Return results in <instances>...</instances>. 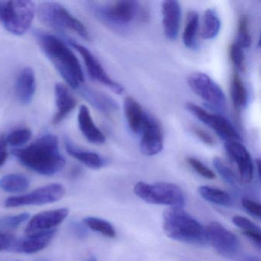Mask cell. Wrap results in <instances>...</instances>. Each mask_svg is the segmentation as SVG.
Instances as JSON below:
<instances>
[{
	"instance_id": "12",
	"label": "cell",
	"mask_w": 261,
	"mask_h": 261,
	"mask_svg": "<svg viewBox=\"0 0 261 261\" xmlns=\"http://www.w3.org/2000/svg\"><path fill=\"white\" fill-rule=\"evenodd\" d=\"M71 44L82 56L84 62L86 65L88 74L93 80L103 84L116 94H121L123 92L124 89H123V86L108 76L101 64L97 60V58H95V56L91 53V51H89L86 47L76 43V42H71Z\"/></svg>"
},
{
	"instance_id": "34",
	"label": "cell",
	"mask_w": 261,
	"mask_h": 261,
	"mask_svg": "<svg viewBox=\"0 0 261 261\" xmlns=\"http://www.w3.org/2000/svg\"><path fill=\"white\" fill-rule=\"evenodd\" d=\"M232 221H233L234 225L243 230V233H246V232H260L259 227H258L253 221H250L245 217L241 216V215H235L232 218Z\"/></svg>"
},
{
	"instance_id": "5",
	"label": "cell",
	"mask_w": 261,
	"mask_h": 261,
	"mask_svg": "<svg viewBox=\"0 0 261 261\" xmlns=\"http://www.w3.org/2000/svg\"><path fill=\"white\" fill-rule=\"evenodd\" d=\"M37 13L40 22L50 28L73 32L85 40L91 39L85 25L59 3H42L38 7Z\"/></svg>"
},
{
	"instance_id": "39",
	"label": "cell",
	"mask_w": 261,
	"mask_h": 261,
	"mask_svg": "<svg viewBox=\"0 0 261 261\" xmlns=\"http://www.w3.org/2000/svg\"><path fill=\"white\" fill-rule=\"evenodd\" d=\"M16 239L13 235L0 233V252L11 250Z\"/></svg>"
},
{
	"instance_id": "35",
	"label": "cell",
	"mask_w": 261,
	"mask_h": 261,
	"mask_svg": "<svg viewBox=\"0 0 261 261\" xmlns=\"http://www.w3.org/2000/svg\"><path fill=\"white\" fill-rule=\"evenodd\" d=\"M187 162L200 175L204 177V178H208V179H215L216 178L215 174L208 167H207L205 165L203 164L201 161L197 160V159L189 157L187 159Z\"/></svg>"
},
{
	"instance_id": "37",
	"label": "cell",
	"mask_w": 261,
	"mask_h": 261,
	"mask_svg": "<svg viewBox=\"0 0 261 261\" xmlns=\"http://www.w3.org/2000/svg\"><path fill=\"white\" fill-rule=\"evenodd\" d=\"M241 204L243 207L252 216L256 218H260L261 210L259 203L247 198H244L241 200Z\"/></svg>"
},
{
	"instance_id": "2",
	"label": "cell",
	"mask_w": 261,
	"mask_h": 261,
	"mask_svg": "<svg viewBox=\"0 0 261 261\" xmlns=\"http://www.w3.org/2000/svg\"><path fill=\"white\" fill-rule=\"evenodd\" d=\"M36 36L41 49L64 80L71 88H80L85 82L83 70L79 59L67 44L48 33H37Z\"/></svg>"
},
{
	"instance_id": "19",
	"label": "cell",
	"mask_w": 261,
	"mask_h": 261,
	"mask_svg": "<svg viewBox=\"0 0 261 261\" xmlns=\"http://www.w3.org/2000/svg\"><path fill=\"white\" fill-rule=\"evenodd\" d=\"M57 113L53 117L54 124H59L75 108L77 100L65 85L59 83L55 87Z\"/></svg>"
},
{
	"instance_id": "11",
	"label": "cell",
	"mask_w": 261,
	"mask_h": 261,
	"mask_svg": "<svg viewBox=\"0 0 261 261\" xmlns=\"http://www.w3.org/2000/svg\"><path fill=\"white\" fill-rule=\"evenodd\" d=\"M97 16L103 20L119 25L129 23L138 16L140 9L136 1H117L107 7L94 9Z\"/></svg>"
},
{
	"instance_id": "4",
	"label": "cell",
	"mask_w": 261,
	"mask_h": 261,
	"mask_svg": "<svg viewBox=\"0 0 261 261\" xmlns=\"http://www.w3.org/2000/svg\"><path fill=\"white\" fill-rule=\"evenodd\" d=\"M36 7L30 0L0 1V22L12 34H25L33 23Z\"/></svg>"
},
{
	"instance_id": "30",
	"label": "cell",
	"mask_w": 261,
	"mask_h": 261,
	"mask_svg": "<svg viewBox=\"0 0 261 261\" xmlns=\"http://www.w3.org/2000/svg\"><path fill=\"white\" fill-rule=\"evenodd\" d=\"M248 24V18L245 15H242L239 19L238 36L235 42L242 48H248L251 44V36L249 31Z\"/></svg>"
},
{
	"instance_id": "29",
	"label": "cell",
	"mask_w": 261,
	"mask_h": 261,
	"mask_svg": "<svg viewBox=\"0 0 261 261\" xmlns=\"http://www.w3.org/2000/svg\"><path fill=\"white\" fill-rule=\"evenodd\" d=\"M230 94H231L232 102L236 109H240L247 103V90L241 77L237 73H234L232 77Z\"/></svg>"
},
{
	"instance_id": "27",
	"label": "cell",
	"mask_w": 261,
	"mask_h": 261,
	"mask_svg": "<svg viewBox=\"0 0 261 261\" xmlns=\"http://www.w3.org/2000/svg\"><path fill=\"white\" fill-rule=\"evenodd\" d=\"M198 192L201 198L209 202L221 206H229L231 204V197L221 189L202 186L198 188Z\"/></svg>"
},
{
	"instance_id": "41",
	"label": "cell",
	"mask_w": 261,
	"mask_h": 261,
	"mask_svg": "<svg viewBox=\"0 0 261 261\" xmlns=\"http://www.w3.org/2000/svg\"><path fill=\"white\" fill-rule=\"evenodd\" d=\"M82 227H80V226H77V227H75L76 230H80V229H82ZM79 232H80V235L81 236H84L85 235V231L84 230H79Z\"/></svg>"
},
{
	"instance_id": "18",
	"label": "cell",
	"mask_w": 261,
	"mask_h": 261,
	"mask_svg": "<svg viewBox=\"0 0 261 261\" xmlns=\"http://www.w3.org/2000/svg\"><path fill=\"white\" fill-rule=\"evenodd\" d=\"M36 91V79L31 68H24L19 72L16 82V94L22 105L31 103Z\"/></svg>"
},
{
	"instance_id": "16",
	"label": "cell",
	"mask_w": 261,
	"mask_h": 261,
	"mask_svg": "<svg viewBox=\"0 0 261 261\" xmlns=\"http://www.w3.org/2000/svg\"><path fill=\"white\" fill-rule=\"evenodd\" d=\"M56 230H45L27 234L25 238H16L11 251L32 254L45 249L56 234Z\"/></svg>"
},
{
	"instance_id": "6",
	"label": "cell",
	"mask_w": 261,
	"mask_h": 261,
	"mask_svg": "<svg viewBox=\"0 0 261 261\" xmlns=\"http://www.w3.org/2000/svg\"><path fill=\"white\" fill-rule=\"evenodd\" d=\"M136 195L149 204H162L171 207H182L186 196L181 188L174 183L156 182L153 184L138 181L134 186Z\"/></svg>"
},
{
	"instance_id": "25",
	"label": "cell",
	"mask_w": 261,
	"mask_h": 261,
	"mask_svg": "<svg viewBox=\"0 0 261 261\" xmlns=\"http://www.w3.org/2000/svg\"><path fill=\"white\" fill-rule=\"evenodd\" d=\"M30 180L21 174H9L0 179V188L10 193H22L30 187Z\"/></svg>"
},
{
	"instance_id": "26",
	"label": "cell",
	"mask_w": 261,
	"mask_h": 261,
	"mask_svg": "<svg viewBox=\"0 0 261 261\" xmlns=\"http://www.w3.org/2000/svg\"><path fill=\"white\" fill-rule=\"evenodd\" d=\"M199 16L195 11L189 12L183 33V43L187 48L193 49L197 45Z\"/></svg>"
},
{
	"instance_id": "40",
	"label": "cell",
	"mask_w": 261,
	"mask_h": 261,
	"mask_svg": "<svg viewBox=\"0 0 261 261\" xmlns=\"http://www.w3.org/2000/svg\"><path fill=\"white\" fill-rule=\"evenodd\" d=\"M7 145L5 136H0V167L5 164L8 157Z\"/></svg>"
},
{
	"instance_id": "42",
	"label": "cell",
	"mask_w": 261,
	"mask_h": 261,
	"mask_svg": "<svg viewBox=\"0 0 261 261\" xmlns=\"http://www.w3.org/2000/svg\"><path fill=\"white\" fill-rule=\"evenodd\" d=\"M87 261H97V258L94 256H91L89 258H88V260Z\"/></svg>"
},
{
	"instance_id": "7",
	"label": "cell",
	"mask_w": 261,
	"mask_h": 261,
	"mask_svg": "<svg viewBox=\"0 0 261 261\" xmlns=\"http://www.w3.org/2000/svg\"><path fill=\"white\" fill-rule=\"evenodd\" d=\"M188 83L192 91L211 108L217 110L225 108L226 97L224 91L207 74L202 72L192 73L188 77Z\"/></svg>"
},
{
	"instance_id": "1",
	"label": "cell",
	"mask_w": 261,
	"mask_h": 261,
	"mask_svg": "<svg viewBox=\"0 0 261 261\" xmlns=\"http://www.w3.org/2000/svg\"><path fill=\"white\" fill-rule=\"evenodd\" d=\"M13 154L22 166L47 176L60 172L66 163L59 138L53 134L42 136L27 147L14 149Z\"/></svg>"
},
{
	"instance_id": "32",
	"label": "cell",
	"mask_w": 261,
	"mask_h": 261,
	"mask_svg": "<svg viewBox=\"0 0 261 261\" xmlns=\"http://www.w3.org/2000/svg\"><path fill=\"white\" fill-rule=\"evenodd\" d=\"M213 165L215 169L218 171L221 178L227 183V184L235 186L238 182L236 175L233 171L222 161L220 158L215 157L213 160Z\"/></svg>"
},
{
	"instance_id": "15",
	"label": "cell",
	"mask_w": 261,
	"mask_h": 261,
	"mask_svg": "<svg viewBox=\"0 0 261 261\" xmlns=\"http://www.w3.org/2000/svg\"><path fill=\"white\" fill-rule=\"evenodd\" d=\"M69 214V210L65 207L45 211L34 215L25 227V233H36L53 230L55 227L62 224Z\"/></svg>"
},
{
	"instance_id": "14",
	"label": "cell",
	"mask_w": 261,
	"mask_h": 261,
	"mask_svg": "<svg viewBox=\"0 0 261 261\" xmlns=\"http://www.w3.org/2000/svg\"><path fill=\"white\" fill-rule=\"evenodd\" d=\"M224 146L227 155L238 166L241 181L245 183L250 182L253 178L254 167L251 155L247 148L241 141L237 140L226 141Z\"/></svg>"
},
{
	"instance_id": "21",
	"label": "cell",
	"mask_w": 261,
	"mask_h": 261,
	"mask_svg": "<svg viewBox=\"0 0 261 261\" xmlns=\"http://www.w3.org/2000/svg\"><path fill=\"white\" fill-rule=\"evenodd\" d=\"M123 109L131 130L135 134H140L146 113L143 111L140 103L130 97L124 99Z\"/></svg>"
},
{
	"instance_id": "33",
	"label": "cell",
	"mask_w": 261,
	"mask_h": 261,
	"mask_svg": "<svg viewBox=\"0 0 261 261\" xmlns=\"http://www.w3.org/2000/svg\"><path fill=\"white\" fill-rule=\"evenodd\" d=\"M30 215L28 213L19 214L13 216L6 217L0 219V228L5 230H13L17 228L21 224L28 221Z\"/></svg>"
},
{
	"instance_id": "3",
	"label": "cell",
	"mask_w": 261,
	"mask_h": 261,
	"mask_svg": "<svg viewBox=\"0 0 261 261\" xmlns=\"http://www.w3.org/2000/svg\"><path fill=\"white\" fill-rule=\"evenodd\" d=\"M163 229L175 241L198 246L208 243L206 227L182 207H170L165 212Z\"/></svg>"
},
{
	"instance_id": "10",
	"label": "cell",
	"mask_w": 261,
	"mask_h": 261,
	"mask_svg": "<svg viewBox=\"0 0 261 261\" xmlns=\"http://www.w3.org/2000/svg\"><path fill=\"white\" fill-rule=\"evenodd\" d=\"M207 240L218 253L224 257L232 258L238 253L240 241L234 233L222 224L212 221L206 227Z\"/></svg>"
},
{
	"instance_id": "17",
	"label": "cell",
	"mask_w": 261,
	"mask_h": 261,
	"mask_svg": "<svg viewBox=\"0 0 261 261\" xmlns=\"http://www.w3.org/2000/svg\"><path fill=\"white\" fill-rule=\"evenodd\" d=\"M162 14L165 36L169 40H175L178 37L181 22L179 3L172 0L164 1L162 4Z\"/></svg>"
},
{
	"instance_id": "20",
	"label": "cell",
	"mask_w": 261,
	"mask_h": 261,
	"mask_svg": "<svg viewBox=\"0 0 261 261\" xmlns=\"http://www.w3.org/2000/svg\"><path fill=\"white\" fill-rule=\"evenodd\" d=\"M77 121L80 130L90 143L97 145L105 143L106 140L105 135L96 126L89 109L85 105H82L79 109Z\"/></svg>"
},
{
	"instance_id": "38",
	"label": "cell",
	"mask_w": 261,
	"mask_h": 261,
	"mask_svg": "<svg viewBox=\"0 0 261 261\" xmlns=\"http://www.w3.org/2000/svg\"><path fill=\"white\" fill-rule=\"evenodd\" d=\"M192 130H193L195 136H196L199 140H201V142H203L204 144L211 146H215V140H214L213 137H212L211 134H208L207 131L204 130V129H201V128L196 127V126H193V127H192Z\"/></svg>"
},
{
	"instance_id": "24",
	"label": "cell",
	"mask_w": 261,
	"mask_h": 261,
	"mask_svg": "<svg viewBox=\"0 0 261 261\" xmlns=\"http://www.w3.org/2000/svg\"><path fill=\"white\" fill-rule=\"evenodd\" d=\"M221 30V21L213 9H207L203 16L201 36L203 39L209 40L218 36Z\"/></svg>"
},
{
	"instance_id": "28",
	"label": "cell",
	"mask_w": 261,
	"mask_h": 261,
	"mask_svg": "<svg viewBox=\"0 0 261 261\" xmlns=\"http://www.w3.org/2000/svg\"><path fill=\"white\" fill-rule=\"evenodd\" d=\"M84 224L94 231L101 233L109 238H115L117 231L115 227L106 220L96 217H86L84 219Z\"/></svg>"
},
{
	"instance_id": "23",
	"label": "cell",
	"mask_w": 261,
	"mask_h": 261,
	"mask_svg": "<svg viewBox=\"0 0 261 261\" xmlns=\"http://www.w3.org/2000/svg\"><path fill=\"white\" fill-rule=\"evenodd\" d=\"M81 94L94 108L101 112L109 114L118 109L117 103L112 98L99 91L89 88H83L81 91Z\"/></svg>"
},
{
	"instance_id": "22",
	"label": "cell",
	"mask_w": 261,
	"mask_h": 261,
	"mask_svg": "<svg viewBox=\"0 0 261 261\" xmlns=\"http://www.w3.org/2000/svg\"><path fill=\"white\" fill-rule=\"evenodd\" d=\"M65 146L67 152L70 155L76 159L77 161L81 162L87 167L93 169H99L103 167L105 165V161L98 154L91 151L79 149L74 146L70 140H65Z\"/></svg>"
},
{
	"instance_id": "31",
	"label": "cell",
	"mask_w": 261,
	"mask_h": 261,
	"mask_svg": "<svg viewBox=\"0 0 261 261\" xmlns=\"http://www.w3.org/2000/svg\"><path fill=\"white\" fill-rule=\"evenodd\" d=\"M33 133L30 129L22 128V129H16L8 134L6 140L7 144L13 146H20L25 144L27 142L30 141L32 138Z\"/></svg>"
},
{
	"instance_id": "36",
	"label": "cell",
	"mask_w": 261,
	"mask_h": 261,
	"mask_svg": "<svg viewBox=\"0 0 261 261\" xmlns=\"http://www.w3.org/2000/svg\"><path fill=\"white\" fill-rule=\"evenodd\" d=\"M230 57L233 65L236 68L243 70L244 65V53L243 48L237 45L236 43L232 44L230 48Z\"/></svg>"
},
{
	"instance_id": "8",
	"label": "cell",
	"mask_w": 261,
	"mask_h": 261,
	"mask_svg": "<svg viewBox=\"0 0 261 261\" xmlns=\"http://www.w3.org/2000/svg\"><path fill=\"white\" fill-rule=\"evenodd\" d=\"M65 194V189L62 185L53 183L25 195L10 197L6 200L5 206L7 207H18L51 204L59 201Z\"/></svg>"
},
{
	"instance_id": "9",
	"label": "cell",
	"mask_w": 261,
	"mask_h": 261,
	"mask_svg": "<svg viewBox=\"0 0 261 261\" xmlns=\"http://www.w3.org/2000/svg\"><path fill=\"white\" fill-rule=\"evenodd\" d=\"M186 108L198 120L212 128L224 141H230V140L241 141V137H240L235 128L224 117L210 114L201 107L191 102L186 103Z\"/></svg>"
},
{
	"instance_id": "13",
	"label": "cell",
	"mask_w": 261,
	"mask_h": 261,
	"mask_svg": "<svg viewBox=\"0 0 261 261\" xmlns=\"http://www.w3.org/2000/svg\"><path fill=\"white\" fill-rule=\"evenodd\" d=\"M140 133H142L140 150L143 155L152 156L162 152L163 135L161 126L153 117L146 113Z\"/></svg>"
}]
</instances>
